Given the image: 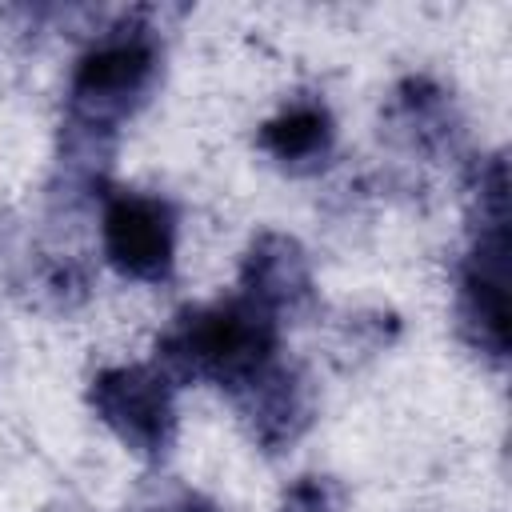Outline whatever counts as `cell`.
<instances>
[{"label":"cell","instance_id":"obj_1","mask_svg":"<svg viewBox=\"0 0 512 512\" xmlns=\"http://www.w3.org/2000/svg\"><path fill=\"white\" fill-rule=\"evenodd\" d=\"M276 352V316L240 296L212 308H188L156 340V360L168 380H216L240 392Z\"/></svg>","mask_w":512,"mask_h":512},{"label":"cell","instance_id":"obj_2","mask_svg":"<svg viewBox=\"0 0 512 512\" xmlns=\"http://www.w3.org/2000/svg\"><path fill=\"white\" fill-rule=\"evenodd\" d=\"M156 80V44L152 36L116 32L80 56L68 84V124L88 132H116V124L144 100Z\"/></svg>","mask_w":512,"mask_h":512},{"label":"cell","instance_id":"obj_3","mask_svg":"<svg viewBox=\"0 0 512 512\" xmlns=\"http://www.w3.org/2000/svg\"><path fill=\"white\" fill-rule=\"evenodd\" d=\"M172 380L156 368H104L92 380V408L96 416L140 456L156 460L168 452L176 436V408H172Z\"/></svg>","mask_w":512,"mask_h":512},{"label":"cell","instance_id":"obj_4","mask_svg":"<svg viewBox=\"0 0 512 512\" xmlns=\"http://www.w3.org/2000/svg\"><path fill=\"white\" fill-rule=\"evenodd\" d=\"M104 256L116 272L160 284L172 276V252H176V212L160 196L144 192H108L104 216H100Z\"/></svg>","mask_w":512,"mask_h":512},{"label":"cell","instance_id":"obj_5","mask_svg":"<svg viewBox=\"0 0 512 512\" xmlns=\"http://www.w3.org/2000/svg\"><path fill=\"white\" fill-rule=\"evenodd\" d=\"M508 228L484 224L460 276V332L472 348L504 360L508 352Z\"/></svg>","mask_w":512,"mask_h":512},{"label":"cell","instance_id":"obj_6","mask_svg":"<svg viewBox=\"0 0 512 512\" xmlns=\"http://www.w3.org/2000/svg\"><path fill=\"white\" fill-rule=\"evenodd\" d=\"M240 288L248 300H256L260 308H268L272 316L280 308H296L300 300H308L312 292V276H308V256L292 236L280 232H264L248 256H244V272H240Z\"/></svg>","mask_w":512,"mask_h":512},{"label":"cell","instance_id":"obj_7","mask_svg":"<svg viewBox=\"0 0 512 512\" xmlns=\"http://www.w3.org/2000/svg\"><path fill=\"white\" fill-rule=\"evenodd\" d=\"M236 400H240L244 416L252 420V432H256V440L264 448H280V444L296 440L304 432V424L312 420L308 416L312 412L308 408V392H304L300 376L280 368L276 360L256 380H248L236 392Z\"/></svg>","mask_w":512,"mask_h":512},{"label":"cell","instance_id":"obj_8","mask_svg":"<svg viewBox=\"0 0 512 512\" xmlns=\"http://www.w3.org/2000/svg\"><path fill=\"white\" fill-rule=\"evenodd\" d=\"M332 116L324 104H292L280 116H272L260 128V148L292 168V172H308L316 164H324V156L332 152Z\"/></svg>","mask_w":512,"mask_h":512},{"label":"cell","instance_id":"obj_9","mask_svg":"<svg viewBox=\"0 0 512 512\" xmlns=\"http://www.w3.org/2000/svg\"><path fill=\"white\" fill-rule=\"evenodd\" d=\"M280 512H344V488L332 476H300L284 492Z\"/></svg>","mask_w":512,"mask_h":512},{"label":"cell","instance_id":"obj_10","mask_svg":"<svg viewBox=\"0 0 512 512\" xmlns=\"http://www.w3.org/2000/svg\"><path fill=\"white\" fill-rule=\"evenodd\" d=\"M152 512H216V504H208L204 496H196V492H184V488H176L172 496H164Z\"/></svg>","mask_w":512,"mask_h":512}]
</instances>
